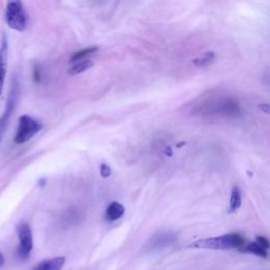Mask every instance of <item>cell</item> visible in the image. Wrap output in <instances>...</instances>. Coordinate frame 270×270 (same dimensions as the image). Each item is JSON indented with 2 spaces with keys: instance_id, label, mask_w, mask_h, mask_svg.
<instances>
[{
  "instance_id": "1",
  "label": "cell",
  "mask_w": 270,
  "mask_h": 270,
  "mask_svg": "<svg viewBox=\"0 0 270 270\" xmlns=\"http://www.w3.org/2000/svg\"><path fill=\"white\" fill-rule=\"evenodd\" d=\"M245 244V238L238 233H228L215 237H209L204 239H199L190 245L193 248L200 249H231L239 248Z\"/></svg>"
},
{
  "instance_id": "2",
  "label": "cell",
  "mask_w": 270,
  "mask_h": 270,
  "mask_svg": "<svg viewBox=\"0 0 270 270\" xmlns=\"http://www.w3.org/2000/svg\"><path fill=\"white\" fill-rule=\"evenodd\" d=\"M7 24L18 32H23L28 24V16L21 2H9L6 8Z\"/></svg>"
},
{
  "instance_id": "3",
  "label": "cell",
  "mask_w": 270,
  "mask_h": 270,
  "mask_svg": "<svg viewBox=\"0 0 270 270\" xmlns=\"http://www.w3.org/2000/svg\"><path fill=\"white\" fill-rule=\"evenodd\" d=\"M41 129L42 125L35 118L29 115H22L19 118L18 130L15 135L14 142L16 144H24L31 140Z\"/></svg>"
},
{
  "instance_id": "4",
  "label": "cell",
  "mask_w": 270,
  "mask_h": 270,
  "mask_svg": "<svg viewBox=\"0 0 270 270\" xmlns=\"http://www.w3.org/2000/svg\"><path fill=\"white\" fill-rule=\"evenodd\" d=\"M17 234L19 238V246L17 249L18 258L26 260L33 248V237L32 231L26 223H21L17 227Z\"/></svg>"
},
{
  "instance_id": "5",
  "label": "cell",
  "mask_w": 270,
  "mask_h": 270,
  "mask_svg": "<svg viewBox=\"0 0 270 270\" xmlns=\"http://www.w3.org/2000/svg\"><path fill=\"white\" fill-rule=\"evenodd\" d=\"M16 100H17V85L14 84V86L12 87L11 92H10L8 101H7L6 110L3 113L2 117H0V142H2V140L4 138L5 132L7 130L9 122H10L11 115L14 111L15 106H16Z\"/></svg>"
},
{
  "instance_id": "6",
  "label": "cell",
  "mask_w": 270,
  "mask_h": 270,
  "mask_svg": "<svg viewBox=\"0 0 270 270\" xmlns=\"http://www.w3.org/2000/svg\"><path fill=\"white\" fill-rule=\"evenodd\" d=\"M8 58H9V43L8 38L4 34L0 43V97H2L4 84L8 70Z\"/></svg>"
},
{
  "instance_id": "7",
  "label": "cell",
  "mask_w": 270,
  "mask_h": 270,
  "mask_svg": "<svg viewBox=\"0 0 270 270\" xmlns=\"http://www.w3.org/2000/svg\"><path fill=\"white\" fill-rule=\"evenodd\" d=\"M66 262L65 257H56L51 260H46L39 263L34 270H61Z\"/></svg>"
},
{
  "instance_id": "8",
  "label": "cell",
  "mask_w": 270,
  "mask_h": 270,
  "mask_svg": "<svg viewBox=\"0 0 270 270\" xmlns=\"http://www.w3.org/2000/svg\"><path fill=\"white\" fill-rule=\"evenodd\" d=\"M125 213V207L118 202H112L108 208H107V211H106V218L113 222L116 221L118 219H121Z\"/></svg>"
},
{
  "instance_id": "9",
  "label": "cell",
  "mask_w": 270,
  "mask_h": 270,
  "mask_svg": "<svg viewBox=\"0 0 270 270\" xmlns=\"http://www.w3.org/2000/svg\"><path fill=\"white\" fill-rule=\"evenodd\" d=\"M93 66V63L91 61H89V59H86V61H82L77 64H75L74 66H72L68 73L71 75V76H75V75H78L82 74L86 71H88L89 69H91Z\"/></svg>"
},
{
  "instance_id": "10",
  "label": "cell",
  "mask_w": 270,
  "mask_h": 270,
  "mask_svg": "<svg viewBox=\"0 0 270 270\" xmlns=\"http://www.w3.org/2000/svg\"><path fill=\"white\" fill-rule=\"evenodd\" d=\"M242 205V194L239 189L235 186L232 189L231 192V198H230V206H229V210L230 212H235L239 209Z\"/></svg>"
},
{
  "instance_id": "11",
  "label": "cell",
  "mask_w": 270,
  "mask_h": 270,
  "mask_svg": "<svg viewBox=\"0 0 270 270\" xmlns=\"http://www.w3.org/2000/svg\"><path fill=\"white\" fill-rule=\"evenodd\" d=\"M243 251L250 252V253H252V254H256V256L261 257V258H264V259H266V258L268 257V252H267V250H265L264 248H262V247H261L260 245H258L257 243H249V244H247Z\"/></svg>"
},
{
  "instance_id": "12",
  "label": "cell",
  "mask_w": 270,
  "mask_h": 270,
  "mask_svg": "<svg viewBox=\"0 0 270 270\" xmlns=\"http://www.w3.org/2000/svg\"><path fill=\"white\" fill-rule=\"evenodd\" d=\"M97 50H98L97 47H90V48H86L84 50L75 52L72 55V57H71V63H75V62H77V61H80V59H84V58L88 57L89 55L95 53Z\"/></svg>"
},
{
  "instance_id": "13",
  "label": "cell",
  "mask_w": 270,
  "mask_h": 270,
  "mask_svg": "<svg viewBox=\"0 0 270 270\" xmlns=\"http://www.w3.org/2000/svg\"><path fill=\"white\" fill-rule=\"evenodd\" d=\"M214 58H215V54L210 52V53H206L204 56L200 57V58H196L193 61V64L197 65L198 67H207L210 64H212L214 62Z\"/></svg>"
},
{
  "instance_id": "14",
  "label": "cell",
  "mask_w": 270,
  "mask_h": 270,
  "mask_svg": "<svg viewBox=\"0 0 270 270\" xmlns=\"http://www.w3.org/2000/svg\"><path fill=\"white\" fill-rule=\"evenodd\" d=\"M258 245H260L262 248H264L265 250H267L269 247H270V244H269V241L268 238L264 237V236H258L257 237V242H256Z\"/></svg>"
},
{
  "instance_id": "15",
  "label": "cell",
  "mask_w": 270,
  "mask_h": 270,
  "mask_svg": "<svg viewBox=\"0 0 270 270\" xmlns=\"http://www.w3.org/2000/svg\"><path fill=\"white\" fill-rule=\"evenodd\" d=\"M100 173H101L102 177H104V178H107V177L111 174V169H110V167L108 166L107 164H102V165H101V167H100Z\"/></svg>"
},
{
  "instance_id": "16",
  "label": "cell",
  "mask_w": 270,
  "mask_h": 270,
  "mask_svg": "<svg viewBox=\"0 0 270 270\" xmlns=\"http://www.w3.org/2000/svg\"><path fill=\"white\" fill-rule=\"evenodd\" d=\"M33 77H34V80H35V82H39V80H40V72H39L38 67H35V69H34Z\"/></svg>"
},
{
  "instance_id": "17",
  "label": "cell",
  "mask_w": 270,
  "mask_h": 270,
  "mask_svg": "<svg viewBox=\"0 0 270 270\" xmlns=\"http://www.w3.org/2000/svg\"><path fill=\"white\" fill-rule=\"evenodd\" d=\"M4 264H5V258H4V256H3L2 251H0V267H3Z\"/></svg>"
}]
</instances>
